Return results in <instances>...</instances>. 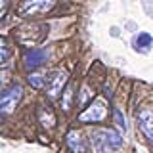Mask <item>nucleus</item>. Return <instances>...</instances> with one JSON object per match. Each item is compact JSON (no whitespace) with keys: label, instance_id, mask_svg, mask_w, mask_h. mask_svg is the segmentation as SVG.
Here are the masks:
<instances>
[{"label":"nucleus","instance_id":"nucleus-1","mask_svg":"<svg viewBox=\"0 0 153 153\" xmlns=\"http://www.w3.org/2000/svg\"><path fill=\"white\" fill-rule=\"evenodd\" d=\"M21 98H23V88L19 84H10L8 88H4L2 94H0V113L4 115L16 111Z\"/></svg>","mask_w":153,"mask_h":153},{"label":"nucleus","instance_id":"nucleus-2","mask_svg":"<svg viewBox=\"0 0 153 153\" xmlns=\"http://www.w3.org/2000/svg\"><path fill=\"white\" fill-rule=\"evenodd\" d=\"M107 117V107L103 100H94L82 113L79 115V123H102Z\"/></svg>","mask_w":153,"mask_h":153},{"label":"nucleus","instance_id":"nucleus-3","mask_svg":"<svg viewBox=\"0 0 153 153\" xmlns=\"http://www.w3.org/2000/svg\"><path fill=\"white\" fill-rule=\"evenodd\" d=\"M54 8V2H44V0H31V2H23L21 6L17 8L19 16L23 17H31V16H36V13H42V12H48V10Z\"/></svg>","mask_w":153,"mask_h":153},{"label":"nucleus","instance_id":"nucleus-4","mask_svg":"<svg viewBox=\"0 0 153 153\" xmlns=\"http://www.w3.org/2000/svg\"><path fill=\"white\" fill-rule=\"evenodd\" d=\"M67 82V73L65 71H54L52 73V76L48 79V82H46V92L50 98H57L61 92H63V86Z\"/></svg>","mask_w":153,"mask_h":153},{"label":"nucleus","instance_id":"nucleus-5","mask_svg":"<svg viewBox=\"0 0 153 153\" xmlns=\"http://www.w3.org/2000/svg\"><path fill=\"white\" fill-rule=\"evenodd\" d=\"M138 123H140L142 132L146 134V138L153 143V111L149 107H143L138 113Z\"/></svg>","mask_w":153,"mask_h":153},{"label":"nucleus","instance_id":"nucleus-6","mask_svg":"<svg viewBox=\"0 0 153 153\" xmlns=\"http://www.w3.org/2000/svg\"><path fill=\"white\" fill-rule=\"evenodd\" d=\"M48 57V52L42 50V48H33V50H29L25 54V67L27 69H35V67H38L40 63H44Z\"/></svg>","mask_w":153,"mask_h":153},{"label":"nucleus","instance_id":"nucleus-7","mask_svg":"<svg viewBox=\"0 0 153 153\" xmlns=\"http://www.w3.org/2000/svg\"><path fill=\"white\" fill-rule=\"evenodd\" d=\"M65 142H67V147H69L73 153H84V149H86V146H84L82 138H80V134L75 132V130H71L69 134H67Z\"/></svg>","mask_w":153,"mask_h":153},{"label":"nucleus","instance_id":"nucleus-8","mask_svg":"<svg viewBox=\"0 0 153 153\" xmlns=\"http://www.w3.org/2000/svg\"><path fill=\"white\" fill-rule=\"evenodd\" d=\"M92 146H94L96 153H109L111 151V147H109V143L103 136V130H94L92 132Z\"/></svg>","mask_w":153,"mask_h":153},{"label":"nucleus","instance_id":"nucleus-9","mask_svg":"<svg viewBox=\"0 0 153 153\" xmlns=\"http://www.w3.org/2000/svg\"><path fill=\"white\" fill-rule=\"evenodd\" d=\"M153 46V36L149 33H138V36H134V48L140 52H147Z\"/></svg>","mask_w":153,"mask_h":153},{"label":"nucleus","instance_id":"nucleus-10","mask_svg":"<svg viewBox=\"0 0 153 153\" xmlns=\"http://www.w3.org/2000/svg\"><path fill=\"white\" fill-rule=\"evenodd\" d=\"M103 136H105V140H107L109 143V147L111 149H119V147L123 146V138H121V134L119 132H115V130H103Z\"/></svg>","mask_w":153,"mask_h":153},{"label":"nucleus","instance_id":"nucleus-11","mask_svg":"<svg viewBox=\"0 0 153 153\" xmlns=\"http://www.w3.org/2000/svg\"><path fill=\"white\" fill-rule=\"evenodd\" d=\"M27 80H29V84H31L33 88H42V86L46 84V76L42 73H31L27 76Z\"/></svg>","mask_w":153,"mask_h":153},{"label":"nucleus","instance_id":"nucleus-12","mask_svg":"<svg viewBox=\"0 0 153 153\" xmlns=\"http://www.w3.org/2000/svg\"><path fill=\"white\" fill-rule=\"evenodd\" d=\"M113 121H115V124H117L119 130H123V134L126 132V123H124V115H123V111H121L119 107H115V109H113Z\"/></svg>","mask_w":153,"mask_h":153},{"label":"nucleus","instance_id":"nucleus-13","mask_svg":"<svg viewBox=\"0 0 153 153\" xmlns=\"http://www.w3.org/2000/svg\"><path fill=\"white\" fill-rule=\"evenodd\" d=\"M71 100H73V84H69L63 90V100H61V107H63V111H69V109H71Z\"/></svg>","mask_w":153,"mask_h":153},{"label":"nucleus","instance_id":"nucleus-14","mask_svg":"<svg viewBox=\"0 0 153 153\" xmlns=\"http://www.w3.org/2000/svg\"><path fill=\"white\" fill-rule=\"evenodd\" d=\"M10 57V48H8V42L6 38H0V65L6 63Z\"/></svg>","mask_w":153,"mask_h":153},{"label":"nucleus","instance_id":"nucleus-15","mask_svg":"<svg viewBox=\"0 0 153 153\" xmlns=\"http://www.w3.org/2000/svg\"><path fill=\"white\" fill-rule=\"evenodd\" d=\"M88 100H92V92H90L88 86H82V90H80V98H79V105H80V107H84Z\"/></svg>","mask_w":153,"mask_h":153},{"label":"nucleus","instance_id":"nucleus-16","mask_svg":"<svg viewBox=\"0 0 153 153\" xmlns=\"http://www.w3.org/2000/svg\"><path fill=\"white\" fill-rule=\"evenodd\" d=\"M10 82V73L8 71H0V90H4V86Z\"/></svg>","mask_w":153,"mask_h":153}]
</instances>
